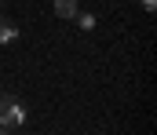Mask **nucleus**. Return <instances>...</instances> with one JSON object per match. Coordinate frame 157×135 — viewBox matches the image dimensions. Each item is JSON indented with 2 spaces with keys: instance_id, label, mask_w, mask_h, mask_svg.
I'll return each mask as SVG.
<instances>
[{
  "instance_id": "nucleus-4",
  "label": "nucleus",
  "mask_w": 157,
  "mask_h": 135,
  "mask_svg": "<svg viewBox=\"0 0 157 135\" xmlns=\"http://www.w3.org/2000/svg\"><path fill=\"white\" fill-rule=\"evenodd\" d=\"M139 4H143L146 11H154V7H157V0H139Z\"/></svg>"
},
{
  "instance_id": "nucleus-2",
  "label": "nucleus",
  "mask_w": 157,
  "mask_h": 135,
  "mask_svg": "<svg viewBox=\"0 0 157 135\" xmlns=\"http://www.w3.org/2000/svg\"><path fill=\"white\" fill-rule=\"evenodd\" d=\"M15 37H18V29H15V26H11V22L0 15V44H11Z\"/></svg>"
},
{
  "instance_id": "nucleus-5",
  "label": "nucleus",
  "mask_w": 157,
  "mask_h": 135,
  "mask_svg": "<svg viewBox=\"0 0 157 135\" xmlns=\"http://www.w3.org/2000/svg\"><path fill=\"white\" fill-rule=\"evenodd\" d=\"M0 4H4V0H0Z\"/></svg>"
},
{
  "instance_id": "nucleus-3",
  "label": "nucleus",
  "mask_w": 157,
  "mask_h": 135,
  "mask_svg": "<svg viewBox=\"0 0 157 135\" xmlns=\"http://www.w3.org/2000/svg\"><path fill=\"white\" fill-rule=\"evenodd\" d=\"M73 18H77V26L84 29V33H88V29H95V15H88V11H80V15H73Z\"/></svg>"
},
{
  "instance_id": "nucleus-1",
  "label": "nucleus",
  "mask_w": 157,
  "mask_h": 135,
  "mask_svg": "<svg viewBox=\"0 0 157 135\" xmlns=\"http://www.w3.org/2000/svg\"><path fill=\"white\" fill-rule=\"evenodd\" d=\"M55 15L59 18H73L77 15V0H55Z\"/></svg>"
}]
</instances>
